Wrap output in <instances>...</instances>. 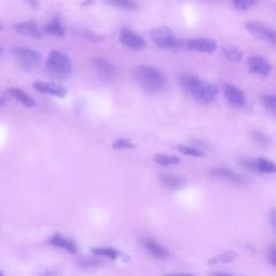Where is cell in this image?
<instances>
[{"label":"cell","instance_id":"cell-1","mask_svg":"<svg viewBox=\"0 0 276 276\" xmlns=\"http://www.w3.org/2000/svg\"><path fill=\"white\" fill-rule=\"evenodd\" d=\"M181 85L192 94V96L201 102H212L218 94V88L200 78L192 75H183L180 78Z\"/></svg>","mask_w":276,"mask_h":276},{"label":"cell","instance_id":"cell-2","mask_svg":"<svg viewBox=\"0 0 276 276\" xmlns=\"http://www.w3.org/2000/svg\"><path fill=\"white\" fill-rule=\"evenodd\" d=\"M135 77L142 90L149 94L159 93L166 85L165 77L158 68L152 66H138L136 68Z\"/></svg>","mask_w":276,"mask_h":276},{"label":"cell","instance_id":"cell-3","mask_svg":"<svg viewBox=\"0 0 276 276\" xmlns=\"http://www.w3.org/2000/svg\"><path fill=\"white\" fill-rule=\"evenodd\" d=\"M47 71L57 79H66L73 73V63L63 52L53 50L47 59Z\"/></svg>","mask_w":276,"mask_h":276},{"label":"cell","instance_id":"cell-4","mask_svg":"<svg viewBox=\"0 0 276 276\" xmlns=\"http://www.w3.org/2000/svg\"><path fill=\"white\" fill-rule=\"evenodd\" d=\"M12 53L16 64L25 72H31L33 69H36L40 64V54L32 49L14 48L12 50Z\"/></svg>","mask_w":276,"mask_h":276},{"label":"cell","instance_id":"cell-5","mask_svg":"<svg viewBox=\"0 0 276 276\" xmlns=\"http://www.w3.org/2000/svg\"><path fill=\"white\" fill-rule=\"evenodd\" d=\"M150 36L153 42L159 48L162 49H176L178 42L174 36V33L165 26H159V27L151 30Z\"/></svg>","mask_w":276,"mask_h":276},{"label":"cell","instance_id":"cell-6","mask_svg":"<svg viewBox=\"0 0 276 276\" xmlns=\"http://www.w3.org/2000/svg\"><path fill=\"white\" fill-rule=\"evenodd\" d=\"M248 31L256 38L264 40L276 46V31L259 22H250L246 25Z\"/></svg>","mask_w":276,"mask_h":276},{"label":"cell","instance_id":"cell-7","mask_svg":"<svg viewBox=\"0 0 276 276\" xmlns=\"http://www.w3.org/2000/svg\"><path fill=\"white\" fill-rule=\"evenodd\" d=\"M223 94L230 106L234 108H242L245 106L246 99L243 91L239 90L237 86L227 83L223 86Z\"/></svg>","mask_w":276,"mask_h":276},{"label":"cell","instance_id":"cell-8","mask_svg":"<svg viewBox=\"0 0 276 276\" xmlns=\"http://www.w3.org/2000/svg\"><path fill=\"white\" fill-rule=\"evenodd\" d=\"M247 64L250 73L261 77H267L272 71V67L269 63H267V60L259 55L250 56L248 58Z\"/></svg>","mask_w":276,"mask_h":276},{"label":"cell","instance_id":"cell-9","mask_svg":"<svg viewBox=\"0 0 276 276\" xmlns=\"http://www.w3.org/2000/svg\"><path fill=\"white\" fill-rule=\"evenodd\" d=\"M120 41L123 43L124 46L131 48L133 50L140 51L147 48L146 41L138 34L132 32L127 28H123L120 33Z\"/></svg>","mask_w":276,"mask_h":276},{"label":"cell","instance_id":"cell-10","mask_svg":"<svg viewBox=\"0 0 276 276\" xmlns=\"http://www.w3.org/2000/svg\"><path fill=\"white\" fill-rule=\"evenodd\" d=\"M33 88L38 92L53 95V96H56L59 98H64L67 94V89L65 88V86L60 85L56 82L37 81L33 83Z\"/></svg>","mask_w":276,"mask_h":276},{"label":"cell","instance_id":"cell-11","mask_svg":"<svg viewBox=\"0 0 276 276\" xmlns=\"http://www.w3.org/2000/svg\"><path fill=\"white\" fill-rule=\"evenodd\" d=\"M93 65L96 69L98 76L101 78L102 80L110 81L115 78L116 76V69L115 66L112 65L107 59L104 58H95L93 60Z\"/></svg>","mask_w":276,"mask_h":276},{"label":"cell","instance_id":"cell-12","mask_svg":"<svg viewBox=\"0 0 276 276\" xmlns=\"http://www.w3.org/2000/svg\"><path fill=\"white\" fill-rule=\"evenodd\" d=\"M141 244L146 249L147 253L157 259H166L170 256L169 252L166 248H164L163 246L158 244L157 242L152 238H143L141 240Z\"/></svg>","mask_w":276,"mask_h":276},{"label":"cell","instance_id":"cell-13","mask_svg":"<svg viewBox=\"0 0 276 276\" xmlns=\"http://www.w3.org/2000/svg\"><path fill=\"white\" fill-rule=\"evenodd\" d=\"M187 47L189 50L203 52V53H213L217 48V45L214 40L206 38H197L191 39L187 42Z\"/></svg>","mask_w":276,"mask_h":276},{"label":"cell","instance_id":"cell-14","mask_svg":"<svg viewBox=\"0 0 276 276\" xmlns=\"http://www.w3.org/2000/svg\"><path fill=\"white\" fill-rule=\"evenodd\" d=\"M211 176L216 177V178L227 179V180L231 181V183L238 184V185L246 184V179L243 176L237 174V172L232 170L231 168H227V167H218V168H215V169L211 170Z\"/></svg>","mask_w":276,"mask_h":276},{"label":"cell","instance_id":"cell-15","mask_svg":"<svg viewBox=\"0 0 276 276\" xmlns=\"http://www.w3.org/2000/svg\"><path fill=\"white\" fill-rule=\"evenodd\" d=\"M14 28L17 32L21 33V34H24V36H29L34 39L42 38V32L39 29L38 25L33 21L19 23L14 26Z\"/></svg>","mask_w":276,"mask_h":276},{"label":"cell","instance_id":"cell-16","mask_svg":"<svg viewBox=\"0 0 276 276\" xmlns=\"http://www.w3.org/2000/svg\"><path fill=\"white\" fill-rule=\"evenodd\" d=\"M49 243L55 247L65 249L69 254H77L78 247L73 239H69L60 234H55L49 238Z\"/></svg>","mask_w":276,"mask_h":276},{"label":"cell","instance_id":"cell-17","mask_svg":"<svg viewBox=\"0 0 276 276\" xmlns=\"http://www.w3.org/2000/svg\"><path fill=\"white\" fill-rule=\"evenodd\" d=\"M159 179L161 181V184L168 189L178 190L184 188L187 185V181L185 178L172 174H167V172H162V174H160Z\"/></svg>","mask_w":276,"mask_h":276},{"label":"cell","instance_id":"cell-18","mask_svg":"<svg viewBox=\"0 0 276 276\" xmlns=\"http://www.w3.org/2000/svg\"><path fill=\"white\" fill-rule=\"evenodd\" d=\"M7 92L10 94L14 99H16L17 101H20L22 105L25 106V107L31 108V107L36 106V100H34L33 98H31L27 93H25L21 89L11 88V89H9Z\"/></svg>","mask_w":276,"mask_h":276},{"label":"cell","instance_id":"cell-19","mask_svg":"<svg viewBox=\"0 0 276 276\" xmlns=\"http://www.w3.org/2000/svg\"><path fill=\"white\" fill-rule=\"evenodd\" d=\"M45 30L52 36L56 37H64L65 36V28L63 27L58 17H54L50 23L45 26Z\"/></svg>","mask_w":276,"mask_h":276},{"label":"cell","instance_id":"cell-20","mask_svg":"<svg viewBox=\"0 0 276 276\" xmlns=\"http://www.w3.org/2000/svg\"><path fill=\"white\" fill-rule=\"evenodd\" d=\"M155 163L159 164V165L162 166H171V165H177V164L180 163V159L176 155H171V154H164V153H159L155 155V158L153 160Z\"/></svg>","mask_w":276,"mask_h":276},{"label":"cell","instance_id":"cell-21","mask_svg":"<svg viewBox=\"0 0 276 276\" xmlns=\"http://www.w3.org/2000/svg\"><path fill=\"white\" fill-rule=\"evenodd\" d=\"M91 250L93 254L97 256L108 257L111 260H116V259H118V257L120 256L119 250L112 247H94Z\"/></svg>","mask_w":276,"mask_h":276},{"label":"cell","instance_id":"cell-22","mask_svg":"<svg viewBox=\"0 0 276 276\" xmlns=\"http://www.w3.org/2000/svg\"><path fill=\"white\" fill-rule=\"evenodd\" d=\"M257 171H260L262 174L276 172V164L270 160L260 158L257 160Z\"/></svg>","mask_w":276,"mask_h":276},{"label":"cell","instance_id":"cell-23","mask_svg":"<svg viewBox=\"0 0 276 276\" xmlns=\"http://www.w3.org/2000/svg\"><path fill=\"white\" fill-rule=\"evenodd\" d=\"M236 254L234 252H226L217 257H215L209 261V264L215 265V264H227L232 261H234V259L236 258Z\"/></svg>","mask_w":276,"mask_h":276},{"label":"cell","instance_id":"cell-24","mask_svg":"<svg viewBox=\"0 0 276 276\" xmlns=\"http://www.w3.org/2000/svg\"><path fill=\"white\" fill-rule=\"evenodd\" d=\"M222 53L229 60H232V62H239L244 56L243 52L234 47H223Z\"/></svg>","mask_w":276,"mask_h":276},{"label":"cell","instance_id":"cell-25","mask_svg":"<svg viewBox=\"0 0 276 276\" xmlns=\"http://www.w3.org/2000/svg\"><path fill=\"white\" fill-rule=\"evenodd\" d=\"M177 150L186 155H189V157H194V158H201L204 155V152L200 149L195 148V147L191 146H185V145H178L177 146Z\"/></svg>","mask_w":276,"mask_h":276},{"label":"cell","instance_id":"cell-26","mask_svg":"<svg viewBox=\"0 0 276 276\" xmlns=\"http://www.w3.org/2000/svg\"><path fill=\"white\" fill-rule=\"evenodd\" d=\"M112 148L117 150H123V149H134L136 148V145L132 143L128 138H119V140L115 141L112 144Z\"/></svg>","mask_w":276,"mask_h":276},{"label":"cell","instance_id":"cell-27","mask_svg":"<svg viewBox=\"0 0 276 276\" xmlns=\"http://www.w3.org/2000/svg\"><path fill=\"white\" fill-rule=\"evenodd\" d=\"M262 105L273 114H276V96L275 95H263L261 97Z\"/></svg>","mask_w":276,"mask_h":276},{"label":"cell","instance_id":"cell-28","mask_svg":"<svg viewBox=\"0 0 276 276\" xmlns=\"http://www.w3.org/2000/svg\"><path fill=\"white\" fill-rule=\"evenodd\" d=\"M106 2L111 6L128 9V10H135V9H137V5L132 0H106Z\"/></svg>","mask_w":276,"mask_h":276},{"label":"cell","instance_id":"cell-29","mask_svg":"<svg viewBox=\"0 0 276 276\" xmlns=\"http://www.w3.org/2000/svg\"><path fill=\"white\" fill-rule=\"evenodd\" d=\"M257 0H232L233 5L237 9V10H247V9L252 8Z\"/></svg>","mask_w":276,"mask_h":276},{"label":"cell","instance_id":"cell-30","mask_svg":"<svg viewBox=\"0 0 276 276\" xmlns=\"http://www.w3.org/2000/svg\"><path fill=\"white\" fill-rule=\"evenodd\" d=\"M253 137H254V140L259 144V145H261L263 147H266L267 145L270 144V140L269 138H267L265 135H263L262 133L260 132H253Z\"/></svg>","mask_w":276,"mask_h":276},{"label":"cell","instance_id":"cell-31","mask_svg":"<svg viewBox=\"0 0 276 276\" xmlns=\"http://www.w3.org/2000/svg\"><path fill=\"white\" fill-rule=\"evenodd\" d=\"M240 165L250 169V170H257V160H250V159L242 160Z\"/></svg>","mask_w":276,"mask_h":276},{"label":"cell","instance_id":"cell-32","mask_svg":"<svg viewBox=\"0 0 276 276\" xmlns=\"http://www.w3.org/2000/svg\"><path fill=\"white\" fill-rule=\"evenodd\" d=\"M270 222H271V226H272L273 230L276 233V209H273L270 213Z\"/></svg>","mask_w":276,"mask_h":276},{"label":"cell","instance_id":"cell-33","mask_svg":"<svg viewBox=\"0 0 276 276\" xmlns=\"http://www.w3.org/2000/svg\"><path fill=\"white\" fill-rule=\"evenodd\" d=\"M269 259H270V262L276 266V246H273L270 250V254H269Z\"/></svg>","mask_w":276,"mask_h":276},{"label":"cell","instance_id":"cell-34","mask_svg":"<svg viewBox=\"0 0 276 276\" xmlns=\"http://www.w3.org/2000/svg\"><path fill=\"white\" fill-rule=\"evenodd\" d=\"M86 36H88L91 40L95 41V42H97V41H101L102 38L101 37H98L96 36V34H94V33H91V32H88V34H86Z\"/></svg>","mask_w":276,"mask_h":276},{"label":"cell","instance_id":"cell-35","mask_svg":"<svg viewBox=\"0 0 276 276\" xmlns=\"http://www.w3.org/2000/svg\"><path fill=\"white\" fill-rule=\"evenodd\" d=\"M5 104H6L5 99H3L2 97H0V107H3V106H5Z\"/></svg>","mask_w":276,"mask_h":276},{"label":"cell","instance_id":"cell-36","mask_svg":"<svg viewBox=\"0 0 276 276\" xmlns=\"http://www.w3.org/2000/svg\"><path fill=\"white\" fill-rule=\"evenodd\" d=\"M29 3L32 4V6H34V5H36V0H29Z\"/></svg>","mask_w":276,"mask_h":276},{"label":"cell","instance_id":"cell-37","mask_svg":"<svg viewBox=\"0 0 276 276\" xmlns=\"http://www.w3.org/2000/svg\"><path fill=\"white\" fill-rule=\"evenodd\" d=\"M2 29H3V24L0 23V30H2Z\"/></svg>","mask_w":276,"mask_h":276},{"label":"cell","instance_id":"cell-38","mask_svg":"<svg viewBox=\"0 0 276 276\" xmlns=\"http://www.w3.org/2000/svg\"><path fill=\"white\" fill-rule=\"evenodd\" d=\"M2 275H4V272H2V271H0V276H2Z\"/></svg>","mask_w":276,"mask_h":276},{"label":"cell","instance_id":"cell-39","mask_svg":"<svg viewBox=\"0 0 276 276\" xmlns=\"http://www.w3.org/2000/svg\"><path fill=\"white\" fill-rule=\"evenodd\" d=\"M2 51H3V49H2V48H0V52H2Z\"/></svg>","mask_w":276,"mask_h":276}]
</instances>
